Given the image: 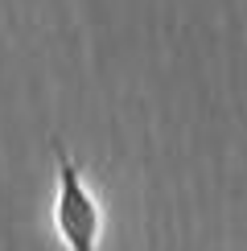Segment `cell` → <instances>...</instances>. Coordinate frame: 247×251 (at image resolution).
Segmentation results:
<instances>
[{
	"label": "cell",
	"mask_w": 247,
	"mask_h": 251,
	"mask_svg": "<svg viewBox=\"0 0 247 251\" xmlns=\"http://www.w3.org/2000/svg\"><path fill=\"white\" fill-rule=\"evenodd\" d=\"M49 156H54V235L66 251H99L103 247V202L87 185L82 169L74 156L66 152V144L49 140Z\"/></svg>",
	"instance_id": "cell-1"
}]
</instances>
